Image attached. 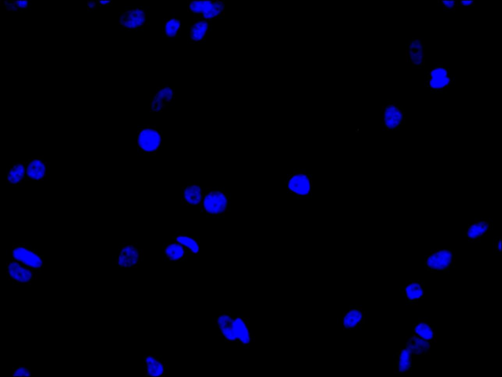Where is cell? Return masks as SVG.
Returning <instances> with one entry per match:
<instances>
[{
  "instance_id": "6da1fadb",
  "label": "cell",
  "mask_w": 502,
  "mask_h": 377,
  "mask_svg": "<svg viewBox=\"0 0 502 377\" xmlns=\"http://www.w3.org/2000/svg\"><path fill=\"white\" fill-rule=\"evenodd\" d=\"M230 196L222 187H204L200 212L212 218L224 217L230 211Z\"/></svg>"
},
{
  "instance_id": "7a4b0ae2",
  "label": "cell",
  "mask_w": 502,
  "mask_h": 377,
  "mask_svg": "<svg viewBox=\"0 0 502 377\" xmlns=\"http://www.w3.org/2000/svg\"><path fill=\"white\" fill-rule=\"evenodd\" d=\"M137 149L146 156H155L162 143V131L152 124L142 125L137 129Z\"/></svg>"
},
{
  "instance_id": "3957f363",
  "label": "cell",
  "mask_w": 502,
  "mask_h": 377,
  "mask_svg": "<svg viewBox=\"0 0 502 377\" xmlns=\"http://www.w3.org/2000/svg\"><path fill=\"white\" fill-rule=\"evenodd\" d=\"M287 191L297 200H308L312 197V175L297 170L289 174L284 180Z\"/></svg>"
},
{
  "instance_id": "277c9868",
  "label": "cell",
  "mask_w": 502,
  "mask_h": 377,
  "mask_svg": "<svg viewBox=\"0 0 502 377\" xmlns=\"http://www.w3.org/2000/svg\"><path fill=\"white\" fill-rule=\"evenodd\" d=\"M12 255V259L34 271H38L43 267V256L26 244L13 243Z\"/></svg>"
},
{
  "instance_id": "5b68a950",
  "label": "cell",
  "mask_w": 502,
  "mask_h": 377,
  "mask_svg": "<svg viewBox=\"0 0 502 377\" xmlns=\"http://www.w3.org/2000/svg\"><path fill=\"white\" fill-rule=\"evenodd\" d=\"M188 11L197 18L209 21L221 15L224 3L220 0H188Z\"/></svg>"
},
{
  "instance_id": "8992f818",
  "label": "cell",
  "mask_w": 502,
  "mask_h": 377,
  "mask_svg": "<svg viewBox=\"0 0 502 377\" xmlns=\"http://www.w3.org/2000/svg\"><path fill=\"white\" fill-rule=\"evenodd\" d=\"M455 262L454 250L441 249L433 250L425 258V265L429 271L434 272L449 271Z\"/></svg>"
},
{
  "instance_id": "52a82bcc",
  "label": "cell",
  "mask_w": 502,
  "mask_h": 377,
  "mask_svg": "<svg viewBox=\"0 0 502 377\" xmlns=\"http://www.w3.org/2000/svg\"><path fill=\"white\" fill-rule=\"evenodd\" d=\"M144 250L134 243L121 246L116 257L115 264L121 268H137L144 260Z\"/></svg>"
},
{
  "instance_id": "ba28073f",
  "label": "cell",
  "mask_w": 502,
  "mask_h": 377,
  "mask_svg": "<svg viewBox=\"0 0 502 377\" xmlns=\"http://www.w3.org/2000/svg\"><path fill=\"white\" fill-rule=\"evenodd\" d=\"M148 21L146 10L143 7L135 6L121 13L119 24L127 30L133 31L144 28Z\"/></svg>"
},
{
  "instance_id": "9c48e42d",
  "label": "cell",
  "mask_w": 502,
  "mask_h": 377,
  "mask_svg": "<svg viewBox=\"0 0 502 377\" xmlns=\"http://www.w3.org/2000/svg\"><path fill=\"white\" fill-rule=\"evenodd\" d=\"M381 125L386 131L397 130L404 124L405 116L402 108L393 103L383 105L381 109Z\"/></svg>"
},
{
  "instance_id": "30bf717a",
  "label": "cell",
  "mask_w": 502,
  "mask_h": 377,
  "mask_svg": "<svg viewBox=\"0 0 502 377\" xmlns=\"http://www.w3.org/2000/svg\"><path fill=\"white\" fill-rule=\"evenodd\" d=\"M6 275L8 280L17 283L31 284L36 276L35 271L12 259L6 263Z\"/></svg>"
},
{
  "instance_id": "8fae6325",
  "label": "cell",
  "mask_w": 502,
  "mask_h": 377,
  "mask_svg": "<svg viewBox=\"0 0 502 377\" xmlns=\"http://www.w3.org/2000/svg\"><path fill=\"white\" fill-rule=\"evenodd\" d=\"M175 89L168 86L156 88L154 93L151 94L150 110L153 113L162 112L163 109L175 99Z\"/></svg>"
},
{
  "instance_id": "7c38bea8",
  "label": "cell",
  "mask_w": 502,
  "mask_h": 377,
  "mask_svg": "<svg viewBox=\"0 0 502 377\" xmlns=\"http://www.w3.org/2000/svg\"><path fill=\"white\" fill-rule=\"evenodd\" d=\"M203 186L198 181L188 183L181 188L180 203L182 206H200L203 195Z\"/></svg>"
},
{
  "instance_id": "4fadbf2b",
  "label": "cell",
  "mask_w": 502,
  "mask_h": 377,
  "mask_svg": "<svg viewBox=\"0 0 502 377\" xmlns=\"http://www.w3.org/2000/svg\"><path fill=\"white\" fill-rule=\"evenodd\" d=\"M162 252L163 256L170 261H186L190 255L184 247L175 241L166 243L162 246Z\"/></svg>"
},
{
  "instance_id": "5bb4252c",
  "label": "cell",
  "mask_w": 502,
  "mask_h": 377,
  "mask_svg": "<svg viewBox=\"0 0 502 377\" xmlns=\"http://www.w3.org/2000/svg\"><path fill=\"white\" fill-rule=\"evenodd\" d=\"M491 228V224L486 220L476 219L468 225L465 232V236L469 241H478Z\"/></svg>"
},
{
  "instance_id": "9a60e30c",
  "label": "cell",
  "mask_w": 502,
  "mask_h": 377,
  "mask_svg": "<svg viewBox=\"0 0 502 377\" xmlns=\"http://www.w3.org/2000/svg\"><path fill=\"white\" fill-rule=\"evenodd\" d=\"M210 28L209 21L197 18L190 25L188 31V40L192 43L202 41Z\"/></svg>"
},
{
  "instance_id": "2e32d148",
  "label": "cell",
  "mask_w": 502,
  "mask_h": 377,
  "mask_svg": "<svg viewBox=\"0 0 502 377\" xmlns=\"http://www.w3.org/2000/svg\"><path fill=\"white\" fill-rule=\"evenodd\" d=\"M403 287V295L408 303H415L422 298L425 294L424 281L421 280L406 281Z\"/></svg>"
},
{
  "instance_id": "e0dca14e",
  "label": "cell",
  "mask_w": 502,
  "mask_h": 377,
  "mask_svg": "<svg viewBox=\"0 0 502 377\" xmlns=\"http://www.w3.org/2000/svg\"><path fill=\"white\" fill-rule=\"evenodd\" d=\"M450 83L447 70L443 66H437L429 75L428 86L433 90H440L447 87Z\"/></svg>"
},
{
  "instance_id": "ac0fdd59",
  "label": "cell",
  "mask_w": 502,
  "mask_h": 377,
  "mask_svg": "<svg viewBox=\"0 0 502 377\" xmlns=\"http://www.w3.org/2000/svg\"><path fill=\"white\" fill-rule=\"evenodd\" d=\"M46 168L45 163L39 158L29 160L26 166V179L43 180L47 175Z\"/></svg>"
},
{
  "instance_id": "d6986e66",
  "label": "cell",
  "mask_w": 502,
  "mask_h": 377,
  "mask_svg": "<svg viewBox=\"0 0 502 377\" xmlns=\"http://www.w3.org/2000/svg\"><path fill=\"white\" fill-rule=\"evenodd\" d=\"M172 239L184 247L191 256H199L200 250L199 238L189 236L185 234H177L172 237Z\"/></svg>"
},
{
  "instance_id": "ffe728a7",
  "label": "cell",
  "mask_w": 502,
  "mask_h": 377,
  "mask_svg": "<svg viewBox=\"0 0 502 377\" xmlns=\"http://www.w3.org/2000/svg\"><path fill=\"white\" fill-rule=\"evenodd\" d=\"M413 332V334L431 343L435 341V330L427 320L420 319L414 324Z\"/></svg>"
},
{
  "instance_id": "44dd1931",
  "label": "cell",
  "mask_w": 502,
  "mask_h": 377,
  "mask_svg": "<svg viewBox=\"0 0 502 377\" xmlns=\"http://www.w3.org/2000/svg\"><path fill=\"white\" fill-rule=\"evenodd\" d=\"M431 343L413 334L406 342V349L411 355L425 354L429 350Z\"/></svg>"
},
{
  "instance_id": "7402d4cb",
  "label": "cell",
  "mask_w": 502,
  "mask_h": 377,
  "mask_svg": "<svg viewBox=\"0 0 502 377\" xmlns=\"http://www.w3.org/2000/svg\"><path fill=\"white\" fill-rule=\"evenodd\" d=\"M26 175V166L23 163L14 165L8 170L6 176L7 182L12 186H16L25 179Z\"/></svg>"
},
{
  "instance_id": "603a6c76",
  "label": "cell",
  "mask_w": 502,
  "mask_h": 377,
  "mask_svg": "<svg viewBox=\"0 0 502 377\" xmlns=\"http://www.w3.org/2000/svg\"><path fill=\"white\" fill-rule=\"evenodd\" d=\"M397 354L396 373H408L412 367V355L406 349H401Z\"/></svg>"
},
{
  "instance_id": "cb8c5ba5",
  "label": "cell",
  "mask_w": 502,
  "mask_h": 377,
  "mask_svg": "<svg viewBox=\"0 0 502 377\" xmlns=\"http://www.w3.org/2000/svg\"><path fill=\"white\" fill-rule=\"evenodd\" d=\"M181 22L177 18H168L163 21V35L166 37L177 36L181 29Z\"/></svg>"
},
{
  "instance_id": "d4e9b609",
  "label": "cell",
  "mask_w": 502,
  "mask_h": 377,
  "mask_svg": "<svg viewBox=\"0 0 502 377\" xmlns=\"http://www.w3.org/2000/svg\"><path fill=\"white\" fill-rule=\"evenodd\" d=\"M409 57L413 64H421L423 58V47L419 40H414L411 43L409 49Z\"/></svg>"
},
{
  "instance_id": "484cf974",
  "label": "cell",
  "mask_w": 502,
  "mask_h": 377,
  "mask_svg": "<svg viewBox=\"0 0 502 377\" xmlns=\"http://www.w3.org/2000/svg\"><path fill=\"white\" fill-rule=\"evenodd\" d=\"M144 365L146 377H162L164 374V365L159 360L152 364L144 363Z\"/></svg>"
},
{
  "instance_id": "4316f807",
  "label": "cell",
  "mask_w": 502,
  "mask_h": 377,
  "mask_svg": "<svg viewBox=\"0 0 502 377\" xmlns=\"http://www.w3.org/2000/svg\"><path fill=\"white\" fill-rule=\"evenodd\" d=\"M13 377H30L31 372L25 366H20L15 369H13Z\"/></svg>"
},
{
  "instance_id": "83f0119b",
  "label": "cell",
  "mask_w": 502,
  "mask_h": 377,
  "mask_svg": "<svg viewBox=\"0 0 502 377\" xmlns=\"http://www.w3.org/2000/svg\"><path fill=\"white\" fill-rule=\"evenodd\" d=\"M13 6L18 8L25 9L28 7L29 3L27 0H15L11 3Z\"/></svg>"
},
{
  "instance_id": "f1b7e54d",
  "label": "cell",
  "mask_w": 502,
  "mask_h": 377,
  "mask_svg": "<svg viewBox=\"0 0 502 377\" xmlns=\"http://www.w3.org/2000/svg\"><path fill=\"white\" fill-rule=\"evenodd\" d=\"M159 359L156 356L150 355L145 357L144 363L152 364Z\"/></svg>"
},
{
  "instance_id": "f546056e",
  "label": "cell",
  "mask_w": 502,
  "mask_h": 377,
  "mask_svg": "<svg viewBox=\"0 0 502 377\" xmlns=\"http://www.w3.org/2000/svg\"><path fill=\"white\" fill-rule=\"evenodd\" d=\"M501 237L498 238L496 240L494 243V249L496 253L501 254Z\"/></svg>"
},
{
  "instance_id": "4dcf8cb0",
  "label": "cell",
  "mask_w": 502,
  "mask_h": 377,
  "mask_svg": "<svg viewBox=\"0 0 502 377\" xmlns=\"http://www.w3.org/2000/svg\"><path fill=\"white\" fill-rule=\"evenodd\" d=\"M442 2L445 8L448 9H452L455 3L454 0H443Z\"/></svg>"
},
{
  "instance_id": "1f68e13d",
  "label": "cell",
  "mask_w": 502,
  "mask_h": 377,
  "mask_svg": "<svg viewBox=\"0 0 502 377\" xmlns=\"http://www.w3.org/2000/svg\"><path fill=\"white\" fill-rule=\"evenodd\" d=\"M87 5L88 6L87 10L91 11L93 9L95 8L96 3L94 0H87Z\"/></svg>"
},
{
  "instance_id": "d6a6232c",
  "label": "cell",
  "mask_w": 502,
  "mask_h": 377,
  "mask_svg": "<svg viewBox=\"0 0 502 377\" xmlns=\"http://www.w3.org/2000/svg\"><path fill=\"white\" fill-rule=\"evenodd\" d=\"M99 3L101 6H108L112 3L111 0H100L98 1Z\"/></svg>"
},
{
  "instance_id": "836d02e7",
  "label": "cell",
  "mask_w": 502,
  "mask_h": 377,
  "mask_svg": "<svg viewBox=\"0 0 502 377\" xmlns=\"http://www.w3.org/2000/svg\"><path fill=\"white\" fill-rule=\"evenodd\" d=\"M460 2H461V4L463 5H469L472 4V1L470 0H461Z\"/></svg>"
},
{
  "instance_id": "e575fe53",
  "label": "cell",
  "mask_w": 502,
  "mask_h": 377,
  "mask_svg": "<svg viewBox=\"0 0 502 377\" xmlns=\"http://www.w3.org/2000/svg\"><path fill=\"white\" fill-rule=\"evenodd\" d=\"M343 325L345 328L347 327V321L343 320Z\"/></svg>"
},
{
  "instance_id": "d590c367",
  "label": "cell",
  "mask_w": 502,
  "mask_h": 377,
  "mask_svg": "<svg viewBox=\"0 0 502 377\" xmlns=\"http://www.w3.org/2000/svg\"><path fill=\"white\" fill-rule=\"evenodd\" d=\"M347 329L349 330H352V328L351 327H347Z\"/></svg>"
},
{
  "instance_id": "8d00e7d4",
  "label": "cell",
  "mask_w": 502,
  "mask_h": 377,
  "mask_svg": "<svg viewBox=\"0 0 502 377\" xmlns=\"http://www.w3.org/2000/svg\"><path fill=\"white\" fill-rule=\"evenodd\" d=\"M358 309H359V310H362L363 308L362 306H359V307Z\"/></svg>"
},
{
  "instance_id": "74e56055",
  "label": "cell",
  "mask_w": 502,
  "mask_h": 377,
  "mask_svg": "<svg viewBox=\"0 0 502 377\" xmlns=\"http://www.w3.org/2000/svg\"><path fill=\"white\" fill-rule=\"evenodd\" d=\"M359 314H364V312L362 310H359Z\"/></svg>"
},
{
  "instance_id": "f35d334b",
  "label": "cell",
  "mask_w": 502,
  "mask_h": 377,
  "mask_svg": "<svg viewBox=\"0 0 502 377\" xmlns=\"http://www.w3.org/2000/svg\"><path fill=\"white\" fill-rule=\"evenodd\" d=\"M343 320H344V321H347V318H346V316H344V318H343Z\"/></svg>"
},
{
  "instance_id": "ab89813d",
  "label": "cell",
  "mask_w": 502,
  "mask_h": 377,
  "mask_svg": "<svg viewBox=\"0 0 502 377\" xmlns=\"http://www.w3.org/2000/svg\"><path fill=\"white\" fill-rule=\"evenodd\" d=\"M354 308L353 309L349 310V311L353 312L354 311Z\"/></svg>"
},
{
  "instance_id": "60d3db41",
  "label": "cell",
  "mask_w": 502,
  "mask_h": 377,
  "mask_svg": "<svg viewBox=\"0 0 502 377\" xmlns=\"http://www.w3.org/2000/svg\"><path fill=\"white\" fill-rule=\"evenodd\" d=\"M342 315H343V316H345L346 315V313L344 312L343 313Z\"/></svg>"
},
{
  "instance_id": "b9f144b4",
  "label": "cell",
  "mask_w": 502,
  "mask_h": 377,
  "mask_svg": "<svg viewBox=\"0 0 502 377\" xmlns=\"http://www.w3.org/2000/svg\"><path fill=\"white\" fill-rule=\"evenodd\" d=\"M357 324H358V325H360V324H361V321H359V322H357Z\"/></svg>"
},
{
  "instance_id": "7bdbcfd3",
  "label": "cell",
  "mask_w": 502,
  "mask_h": 377,
  "mask_svg": "<svg viewBox=\"0 0 502 377\" xmlns=\"http://www.w3.org/2000/svg\"><path fill=\"white\" fill-rule=\"evenodd\" d=\"M354 324H355V327H357V325H358V324H357V322H356V323H355Z\"/></svg>"
},
{
  "instance_id": "ee69618b",
  "label": "cell",
  "mask_w": 502,
  "mask_h": 377,
  "mask_svg": "<svg viewBox=\"0 0 502 377\" xmlns=\"http://www.w3.org/2000/svg\"><path fill=\"white\" fill-rule=\"evenodd\" d=\"M343 330H346V329H345V328L344 327H343Z\"/></svg>"
},
{
  "instance_id": "f6af8a7d",
  "label": "cell",
  "mask_w": 502,
  "mask_h": 377,
  "mask_svg": "<svg viewBox=\"0 0 502 377\" xmlns=\"http://www.w3.org/2000/svg\"><path fill=\"white\" fill-rule=\"evenodd\" d=\"M348 311H345V312L346 313H348Z\"/></svg>"
}]
</instances>
